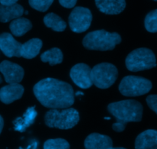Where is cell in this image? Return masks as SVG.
Listing matches in <instances>:
<instances>
[{
  "mask_svg": "<svg viewBox=\"0 0 157 149\" xmlns=\"http://www.w3.org/2000/svg\"><path fill=\"white\" fill-rule=\"evenodd\" d=\"M33 91L40 103L47 108L66 109L75 102V94L71 86L54 78L40 80L34 86Z\"/></svg>",
  "mask_w": 157,
  "mask_h": 149,
  "instance_id": "obj_1",
  "label": "cell"
},
{
  "mask_svg": "<svg viewBox=\"0 0 157 149\" xmlns=\"http://www.w3.org/2000/svg\"><path fill=\"white\" fill-rule=\"evenodd\" d=\"M109 113L116 119L113 124V129L121 132L125 129L128 122H140L143 117V106L140 102L133 99L112 102L107 106Z\"/></svg>",
  "mask_w": 157,
  "mask_h": 149,
  "instance_id": "obj_2",
  "label": "cell"
},
{
  "mask_svg": "<svg viewBox=\"0 0 157 149\" xmlns=\"http://www.w3.org/2000/svg\"><path fill=\"white\" fill-rule=\"evenodd\" d=\"M121 42V37L118 33H110L105 30L94 31L87 34L83 39L85 48L95 50H111Z\"/></svg>",
  "mask_w": 157,
  "mask_h": 149,
  "instance_id": "obj_3",
  "label": "cell"
},
{
  "mask_svg": "<svg viewBox=\"0 0 157 149\" xmlns=\"http://www.w3.org/2000/svg\"><path fill=\"white\" fill-rule=\"evenodd\" d=\"M79 119V113L73 108L52 109L44 116L46 125L60 129L73 128L78 123Z\"/></svg>",
  "mask_w": 157,
  "mask_h": 149,
  "instance_id": "obj_4",
  "label": "cell"
},
{
  "mask_svg": "<svg viewBox=\"0 0 157 149\" xmlns=\"http://www.w3.org/2000/svg\"><path fill=\"white\" fill-rule=\"evenodd\" d=\"M156 66L154 53L148 48H138L130 52L126 59V67L130 71L148 70Z\"/></svg>",
  "mask_w": 157,
  "mask_h": 149,
  "instance_id": "obj_5",
  "label": "cell"
},
{
  "mask_svg": "<svg viewBox=\"0 0 157 149\" xmlns=\"http://www.w3.org/2000/svg\"><path fill=\"white\" fill-rule=\"evenodd\" d=\"M93 84L100 89H107L111 87L118 76V70L113 64L101 63L97 64L90 70Z\"/></svg>",
  "mask_w": 157,
  "mask_h": 149,
  "instance_id": "obj_6",
  "label": "cell"
},
{
  "mask_svg": "<svg viewBox=\"0 0 157 149\" xmlns=\"http://www.w3.org/2000/svg\"><path fill=\"white\" fill-rule=\"evenodd\" d=\"M152 83L149 80L137 76H127L121 80L119 90L125 96H139L151 90Z\"/></svg>",
  "mask_w": 157,
  "mask_h": 149,
  "instance_id": "obj_7",
  "label": "cell"
},
{
  "mask_svg": "<svg viewBox=\"0 0 157 149\" xmlns=\"http://www.w3.org/2000/svg\"><path fill=\"white\" fill-rule=\"evenodd\" d=\"M69 26L75 33H82L90 28L92 14L90 9L84 7H76L71 12L68 18Z\"/></svg>",
  "mask_w": 157,
  "mask_h": 149,
  "instance_id": "obj_8",
  "label": "cell"
},
{
  "mask_svg": "<svg viewBox=\"0 0 157 149\" xmlns=\"http://www.w3.org/2000/svg\"><path fill=\"white\" fill-rule=\"evenodd\" d=\"M90 70L91 69L87 64H78L71 70L70 76L78 87L82 89H88L93 84L90 76Z\"/></svg>",
  "mask_w": 157,
  "mask_h": 149,
  "instance_id": "obj_9",
  "label": "cell"
},
{
  "mask_svg": "<svg viewBox=\"0 0 157 149\" xmlns=\"http://www.w3.org/2000/svg\"><path fill=\"white\" fill-rule=\"evenodd\" d=\"M0 72L8 84H19L24 77L22 67L9 61H4L0 64Z\"/></svg>",
  "mask_w": 157,
  "mask_h": 149,
  "instance_id": "obj_10",
  "label": "cell"
},
{
  "mask_svg": "<svg viewBox=\"0 0 157 149\" xmlns=\"http://www.w3.org/2000/svg\"><path fill=\"white\" fill-rule=\"evenodd\" d=\"M21 44L17 41L11 34L2 33L0 35V50L8 58H20Z\"/></svg>",
  "mask_w": 157,
  "mask_h": 149,
  "instance_id": "obj_11",
  "label": "cell"
},
{
  "mask_svg": "<svg viewBox=\"0 0 157 149\" xmlns=\"http://www.w3.org/2000/svg\"><path fill=\"white\" fill-rule=\"evenodd\" d=\"M24 93V87L19 84H9L0 89V100L5 104H10L18 100Z\"/></svg>",
  "mask_w": 157,
  "mask_h": 149,
  "instance_id": "obj_12",
  "label": "cell"
},
{
  "mask_svg": "<svg viewBox=\"0 0 157 149\" xmlns=\"http://www.w3.org/2000/svg\"><path fill=\"white\" fill-rule=\"evenodd\" d=\"M95 3L101 12L107 15H117L126 7L125 0H95Z\"/></svg>",
  "mask_w": 157,
  "mask_h": 149,
  "instance_id": "obj_13",
  "label": "cell"
},
{
  "mask_svg": "<svg viewBox=\"0 0 157 149\" xmlns=\"http://www.w3.org/2000/svg\"><path fill=\"white\" fill-rule=\"evenodd\" d=\"M113 145L112 139L109 136L98 133H92L86 138L84 147L86 149H107Z\"/></svg>",
  "mask_w": 157,
  "mask_h": 149,
  "instance_id": "obj_14",
  "label": "cell"
},
{
  "mask_svg": "<svg viewBox=\"0 0 157 149\" xmlns=\"http://www.w3.org/2000/svg\"><path fill=\"white\" fill-rule=\"evenodd\" d=\"M136 149H157V131L148 129L137 136L135 142Z\"/></svg>",
  "mask_w": 157,
  "mask_h": 149,
  "instance_id": "obj_15",
  "label": "cell"
},
{
  "mask_svg": "<svg viewBox=\"0 0 157 149\" xmlns=\"http://www.w3.org/2000/svg\"><path fill=\"white\" fill-rule=\"evenodd\" d=\"M24 14V9L17 3L9 6L0 4V21L8 22L11 20L20 18Z\"/></svg>",
  "mask_w": 157,
  "mask_h": 149,
  "instance_id": "obj_16",
  "label": "cell"
},
{
  "mask_svg": "<svg viewBox=\"0 0 157 149\" xmlns=\"http://www.w3.org/2000/svg\"><path fill=\"white\" fill-rule=\"evenodd\" d=\"M42 47V41L39 38H32L25 44H21L20 57L26 59H32L39 54Z\"/></svg>",
  "mask_w": 157,
  "mask_h": 149,
  "instance_id": "obj_17",
  "label": "cell"
},
{
  "mask_svg": "<svg viewBox=\"0 0 157 149\" xmlns=\"http://www.w3.org/2000/svg\"><path fill=\"white\" fill-rule=\"evenodd\" d=\"M37 116V112L35 107L32 106L27 110L21 117H18L13 122L15 130L18 132H25L26 129L29 128L35 122Z\"/></svg>",
  "mask_w": 157,
  "mask_h": 149,
  "instance_id": "obj_18",
  "label": "cell"
},
{
  "mask_svg": "<svg viewBox=\"0 0 157 149\" xmlns=\"http://www.w3.org/2000/svg\"><path fill=\"white\" fill-rule=\"evenodd\" d=\"M32 28V22L27 18H21V17L14 19L9 25V28L12 35L16 37L22 36L26 32L30 31Z\"/></svg>",
  "mask_w": 157,
  "mask_h": 149,
  "instance_id": "obj_19",
  "label": "cell"
},
{
  "mask_svg": "<svg viewBox=\"0 0 157 149\" xmlns=\"http://www.w3.org/2000/svg\"><path fill=\"white\" fill-rule=\"evenodd\" d=\"M44 23L48 28H51L55 32H64L67 24L65 21L55 13H48L44 17Z\"/></svg>",
  "mask_w": 157,
  "mask_h": 149,
  "instance_id": "obj_20",
  "label": "cell"
},
{
  "mask_svg": "<svg viewBox=\"0 0 157 149\" xmlns=\"http://www.w3.org/2000/svg\"><path fill=\"white\" fill-rule=\"evenodd\" d=\"M41 60L44 63H49L51 66L59 64L63 61V54L59 48L54 47L41 54Z\"/></svg>",
  "mask_w": 157,
  "mask_h": 149,
  "instance_id": "obj_21",
  "label": "cell"
},
{
  "mask_svg": "<svg viewBox=\"0 0 157 149\" xmlns=\"http://www.w3.org/2000/svg\"><path fill=\"white\" fill-rule=\"evenodd\" d=\"M145 28L149 32H157V9L151 11L145 18Z\"/></svg>",
  "mask_w": 157,
  "mask_h": 149,
  "instance_id": "obj_22",
  "label": "cell"
},
{
  "mask_svg": "<svg viewBox=\"0 0 157 149\" xmlns=\"http://www.w3.org/2000/svg\"><path fill=\"white\" fill-rule=\"evenodd\" d=\"M44 149H70V145L63 139H49L44 142Z\"/></svg>",
  "mask_w": 157,
  "mask_h": 149,
  "instance_id": "obj_23",
  "label": "cell"
},
{
  "mask_svg": "<svg viewBox=\"0 0 157 149\" xmlns=\"http://www.w3.org/2000/svg\"><path fill=\"white\" fill-rule=\"evenodd\" d=\"M54 0H29L31 7L39 12H46L49 9Z\"/></svg>",
  "mask_w": 157,
  "mask_h": 149,
  "instance_id": "obj_24",
  "label": "cell"
},
{
  "mask_svg": "<svg viewBox=\"0 0 157 149\" xmlns=\"http://www.w3.org/2000/svg\"><path fill=\"white\" fill-rule=\"evenodd\" d=\"M149 107L157 114V95H150L147 98Z\"/></svg>",
  "mask_w": 157,
  "mask_h": 149,
  "instance_id": "obj_25",
  "label": "cell"
},
{
  "mask_svg": "<svg viewBox=\"0 0 157 149\" xmlns=\"http://www.w3.org/2000/svg\"><path fill=\"white\" fill-rule=\"evenodd\" d=\"M78 0H59V2L63 7L67 9H71L75 7Z\"/></svg>",
  "mask_w": 157,
  "mask_h": 149,
  "instance_id": "obj_26",
  "label": "cell"
},
{
  "mask_svg": "<svg viewBox=\"0 0 157 149\" xmlns=\"http://www.w3.org/2000/svg\"><path fill=\"white\" fill-rule=\"evenodd\" d=\"M18 0H0V4L5 5V6H9L17 3Z\"/></svg>",
  "mask_w": 157,
  "mask_h": 149,
  "instance_id": "obj_27",
  "label": "cell"
},
{
  "mask_svg": "<svg viewBox=\"0 0 157 149\" xmlns=\"http://www.w3.org/2000/svg\"><path fill=\"white\" fill-rule=\"evenodd\" d=\"M3 125H4V121H3L2 117L0 116V134H1L2 131Z\"/></svg>",
  "mask_w": 157,
  "mask_h": 149,
  "instance_id": "obj_28",
  "label": "cell"
},
{
  "mask_svg": "<svg viewBox=\"0 0 157 149\" xmlns=\"http://www.w3.org/2000/svg\"><path fill=\"white\" fill-rule=\"evenodd\" d=\"M107 149H127V148H113V147H111V148H109Z\"/></svg>",
  "mask_w": 157,
  "mask_h": 149,
  "instance_id": "obj_29",
  "label": "cell"
},
{
  "mask_svg": "<svg viewBox=\"0 0 157 149\" xmlns=\"http://www.w3.org/2000/svg\"><path fill=\"white\" fill-rule=\"evenodd\" d=\"M24 12L25 15H28V14H29V12H28V11H25V12Z\"/></svg>",
  "mask_w": 157,
  "mask_h": 149,
  "instance_id": "obj_30",
  "label": "cell"
},
{
  "mask_svg": "<svg viewBox=\"0 0 157 149\" xmlns=\"http://www.w3.org/2000/svg\"><path fill=\"white\" fill-rule=\"evenodd\" d=\"M2 80L1 76H0V84H1V83H2Z\"/></svg>",
  "mask_w": 157,
  "mask_h": 149,
  "instance_id": "obj_31",
  "label": "cell"
},
{
  "mask_svg": "<svg viewBox=\"0 0 157 149\" xmlns=\"http://www.w3.org/2000/svg\"><path fill=\"white\" fill-rule=\"evenodd\" d=\"M154 1H156L157 2V0H154Z\"/></svg>",
  "mask_w": 157,
  "mask_h": 149,
  "instance_id": "obj_32",
  "label": "cell"
},
{
  "mask_svg": "<svg viewBox=\"0 0 157 149\" xmlns=\"http://www.w3.org/2000/svg\"><path fill=\"white\" fill-rule=\"evenodd\" d=\"M20 149H21V148H20Z\"/></svg>",
  "mask_w": 157,
  "mask_h": 149,
  "instance_id": "obj_33",
  "label": "cell"
}]
</instances>
